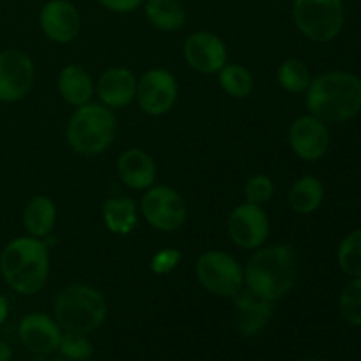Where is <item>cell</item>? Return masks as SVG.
Returning <instances> with one entry per match:
<instances>
[{
    "mask_svg": "<svg viewBox=\"0 0 361 361\" xmlns=\"http://www.w3.org/2000/svg\"><path fill=\"white\" fill-rule=\"evenodd\" d=\"M312 81L309 66L300 59H288L279 66L277 83L289 94H305Z\"/></svg>",
    "mask_w": 361,
    "mask_h": 361,
    "instance_id": "cell-25",
    "label": "cell"
},
{
    "mask_svg": "<svg viewBox=\"0 0 361 361\" xmlns=\"http://www.w3.org/2000/svg\"><path fill=\"white\" fill-rule=\"evenodd\" d=\"M140 212L148 226L161 233H175L187 222V203L182 194L169 185H152L145 190Z\"/></svg>",
    "mask_w": 361,
    "mask_h": 361,
    "instance_id": "cell-8",
    "label": "cell"
},
{
    "mask_svg": "<svg viewBox=\"0 0 361 361\" xmlns=\"http://www.w3.org/2000/svg\"><path fill=\"white\" fill-rule=\"evenodd\" d=\"M102 222L116 236H127L137 228L140 214L133 197H109L102 204Z\"/></svg>",
    "mask_w": 361,
    "mask_h": 361,
    "instance_id": "cell-21",
    "label": "cell"
},
{
    "mask_svg": "<svg viewBox=\"0 0 361 361\" xmlns=\"http://www.w3.org/2000/svg\"><path fill=\"white\" fill-rule=\"evenodd\" d=\"M145 18L161 32H176L185 25L187 9L180 0H145Z\"/></svg>",
    "mask_w": 361,
    "mask_h": 361,
    "instance_id": "cell-23",
    "label": "cell"
},
{
    "mask_svg": "<svg viewBox=\"0 0 361 361\" xmlns=\"http://www.w3.org/2000/svg\"><path fill=\"white\" fill-rule=\"evenodd\" d=\"M305 106L324 123L349 122L361 113V78L348 71H328L312 78Z\"/></svg>",
    "mask_w": 361,
    "mask_h": 361,
    "instance_id": "cell-2",
    "label": "cell"
},
{
    "mask_svg": "<svg viewBox=\"0 0 361 361\" xmlns=\"http://www.w3.org/2000/svg\"><path fill=\"white\" fill-rule=\"evenodd\" d=\"M298 279V261L291 245H263L252 252L243 267V282L250 293L268 302H277L291 293Z\"/></svg>",
    "mask_w": 361,
    "mask_h": 361,
    "instance_id": "cell-1",
    "label": "cell"
},
{
    "mask_svg": "<svg viewBox=\"0 0 361 361\" xmlns=\"http://www.w3.org/2000/svg\"><path fill=\"white\" fill-rule=\"evenodd\" d=\"M13 358V349L7 342L0 341V361H11Z\"/></svg>",
    "mask_w": 361,
    "mask_h": 361,
    "instance_id": "cell-33",
    "label": "cell"
},
{
    "mask_svg": "<svg viewBox=\"0 0 361 361\" xmlns=\"http://www.w3.org/2000/svg\"><path fill=\"white\" fill-rule=\"evenodd\" d=\"M187 66L200 74H217L228 63V46L217 34L197 30L183 42Z\"/></svg>",
    "mask_w": 361,
    "mask_h": 361,
    "instance_id": "cell-13",
    "label": "cell"
},
{
    "mask_svg": "<svg viewBox=\"0 0 361 361\" xmlns=\"http://www.w3.org/2000/svg\"><path fill=\"white\" fill-rule=\"evenodd\" d=\"M194 271L201 288L219 298H233L245 286L243 267L235 256L224 250L212 249L201 254Z\"/></svg>",
    "mask_w": 361,
    "mask_h": 361,
    "instance_id": "cell-7",
    "label": "cell"
},
{
    "mask_svg": "<svg viewBox=\"0 0 361 361\" xmlns=\"http://www.w3.org/2000/svg\"><path fill=\"white\" fill-rule=\"evenodd\" d=\"M324 201V183L316 175H303L288 192V203L298 215H312Z\"/></svg>",
    "mask_w": 361,
    "mask_h": 361,
    "instance_id": "cell-22",
    "label": "cell"
},
{
    "mask_svg": "<svg viewBox=\"0 0 361 361\" xmlns=\"http://www.w3.org/2000/svg\"><path fill=\"white\" fill-rule=\"evenodd\" d=\"M116 173H118L120 182L130 190L145 192L152 185H155V180H157L155 161L150 154L141 148H129L122 152L116 159Z\"/></svg>",
    "mask_w": 361,
    "mask_h": 361,
    "instance_id": "cell-18",
    "label": "cell"
},
{
    "mask_svg": "<svg viewBox=\"0 0 361 361\" xmlns=\"http://www.w3.org/2000/svg\"><path fill=\"white\" fill-rule=\"evenodd\" d=\"M303 361H321V360H316V358H309V360H303Z\"/></svg>",
    "mask_w": 361,
    "mask_h": 361,
    "instance_id": "cell-35",
    "label": "cell"
},
{
    "mask_svg": "<svg viewBox=\"0 0 361 361\" xmlns=\"http://www.w3.org/2000/svg\"><path fill=\"white\" fill-rule=\"evenodd\" d=\"M109 307L104 295L88 284L60 289L53 303V317L62 331L90 335L104 324Z\"/></svg>",
    "mask_w": 361,
    "mask_h": 361,
    "instance_id": "cell-4",
    "label": "cell"
},
{
    "mask_svg": "<svg viewBox=\"0 0 361 361\" xmlns=\"http://www.w3.org/2000/svg\"><path fill=\"white\" fill-rule=\"evenodd\" d=\"M288 141L293 154L298 159L305 162L319 161L326 155L331 143L328 123L310 113L298 116L289 126Z\"/></svg>",
    "mask_w": 361,
    "mask_h": 361,
    "instance_id": "cell-12",
    "label": "cell"
},
{
    "mask_svg": "<svg viewBox=\"0 0 361 361\" xmlns=\"http://www.w3.org/2000/svg\"><path fill=\"white\" fill-rule=\"evenodd\" d=\"M20 341L28 351L35 355H51L59 348L62 328L55 317L44 312H30L20 321L18 326Z\"/></svg>",
    "mask_w": 361,
    "mask_h": 361,
    "instance_id": "cell-16",
    "label": "cell"
},
{
    "mask_svg": "<svg viewBox=\"0 0 361 361\" xmlns=\"http://www.w3.org/2000/svg\"><path fill=\"white\" fill-rule=\"evenodd\" d=\"M56 351L67 361H88L94 356V344L90 342L88 335L62 331Z\"/></svg>",
    "mask_w": 361,
    "mask_h": 361,
    "instance_id": "cell-28",
    "label": "cell"
},
{
    "mask_svg": "<svg viewBox=\"0 0 361 361\" xmlns=\"http://www.w3.org/2000/svg\"><path fill=\"white\" fill-rule=\"evenodd\" d=\"M48 361H67L66 358H62V356H60V358H51V360H48Z\"/></svg>",
    "mask_w": 361,
    "mask_h": 361,
    "instance_id": "cell-34",
    "label": "cell"
},
{
    "mask_svg": "<svg viewBox=\"0 0 361 361\" xmlns=\"http://www.w3.org/2000/svg\"><path fill=\"white\" fill-rule=\"evenodd\" d=\"M228 235L231 242L243 250H256L263 247L270 236V217L267 210L243 201L229 214Z\"/></svg>",
    "mask_w": 361,
    "mask_h": 361,
    "instance_id": "cell-11",
    "label": "cell"
},
{
    "mask_svg": "<svg viewBox=\"0 0 361 361\" xmlns=\"http://www.w3.org/2000/svg\"><path fill=\"white\" fill-rule=\"evenodd\" d=\"M116 136V116L101 102H88L74 109L67 122L69 147L85 157H95L108 150Z\"/></svg>",
    "mask_w": 361,
    "mask_h": 361,
    "instance_id": "cell-5",
    "label": "cell"
},
{
    "mask_svg": "<svg viewBox=\"0 0 361 361\" xmlns=\"http://www.w3.org/2000/svg\"><path fill=\"white\" fill-rule=\"evenodd\" d=\"M7 316H9V302H7L6 296L0 295V326L6 323Z\"/></svg>",
    "mask_w": 361,
    "mask_h": 361,
    "instance_id": "cell-32",
    "label": "cell"
},
{
    "mask_svg": "<svg viewBox=\"0 0 361 361\" xmlns=\"http://www.w3.org/2000/svg\"><path fill=\"white\" fill-rule=\"evenodd\" d=\"M56 224V204L51 197L37 194L23 210V228L28 236L46 240Z\"/></svg>",
    "mask_w": 361,
    "mask_h": 361,
    "instance_id": "cell-20",
    "label": "cell"
},
{
    "mask_svg": "<svg viewBox=\"0 0 361 361\" xmlns=\"http://www.w3.org/2000/svg\"><path fill=\"white\" fill-rule=\"evenodd\" d=\"M180 261H182V252L175 247H166V249L157 250L150 257V271L157 277H164V275H169L173 270H176Z\"/></svg>",
    "mask_w": 361,
    "mask_h": 361,
    "instance_id": "cell-30",
    "label": "cell"
},
{
    "mask_svg": "<svg viewBox=\"0 0 361 361\" xmlns=\"http://www.w3.org/2000/svg\"><path fill=\"white\" fill-rule=\"evenodd\" d=\"M137 78L129 67H109L99 76L95 94L99 102L109 109H123L136 101Z\"/></svg>",
    "mask_w": 361,
    "mask_h": 361,
    "instance_id": "cell-15",
    "label": "cell"
},
{
    "mask_svg": "<svg viewBox=\"0 0 361 361\" xmlns=\"http://www.w3.org/2000/svg\"><path fill=\"white\" fill-rule=\"evenodd\" d=\"M49 247L46 240L18 236L0 252V274L18 295L32 296L41 291L49 277Z\"/></svg>",
    "mask_w": 361,
    "mask_h": 361,
    "instance_id": "cell-3",
    "label": "cell"
},
{
    "mask_svg": "<svg viewBox=\"0 0 361 361\" xmlns=\"http://www.w3.org/2000/svg\"><path fill=\"white\" fill-rule=\"evenodd\" d=\"M231 300L236 310L235 328L243 337L259 335L264 330V326L270 323L275 312V302L259 298L254 293H250L245 286Z\"/></svg>",
    "mask_w": 361,
    "mask_h": 361,
    "instance_id": "cell-17",
    "label": "cell"
},
{
    "mask_svg": "<svg viewBox=\"0 0 361 361\" xmlns=\"http://www.w3.org/2000/svg\"><path fill=\"white\" fill-rule=\"evenodd\" d=\"M275 194V183L268 175H254L250 176L243 187V201L250 204H257V207H264L268 201L274 197Z\"/></svg>",
    "mask_w": 361,
    "mask_h": 361,
    "instance_id": "cell-29",
    "label": "cell"
},
{
    "mask_svg": "<svg viewBox=\"0 0 361 361\" xmlns=\"http://www.w3.org/2000/svg\"><path fill=\"white\" fill-rule=\"evenodd\" d=\"M35 81L34 60L25 51L7 48L0 51V102L13 104L30 94Z\"/></svg>",
    "mask_w": 361,
    "mask_h": 361,
    "instance_id": "cell-10",
    "label": "cell"
},
{
    "mask_svg": "<svg viewBox=\"0 0 361 361\" xmlns=\"http://www.w3.org/2000/svg\"><path fill=\"white\" fill-rule=\"evenodd\" d=\"M56 88L63 102L73 108L88 104L95 95L94 78L80 63H67L66 67H62L56 78Z\"/></svg>",
    "mask_w": 361,
    "mask_h": 361,
    "instance_id": "cell-19",
    "label": "cell"
},
{
    "mask_svg": "<svg viewBox=\"0 0 361 361\" xmlns=\"http://www.w3.org/2000/svg\"><path fill=\"white\" fill-rule=\"evenodd\" d=\"M291 16L303 37L312 42H331L345 23L342 0H293Z\"/></svg>",
    "mask_w": 361,
    "mask_h": 361,
    "instance_id": "cell-6",
    "label": "cell"
},
{
    "mask_svg": "<svg viewBox=\"0 0 361 361\" xmlns=\"http://www.w3.org/2000/svg\"><path fill=\"white\" fill-rule=\"evenodd\" d=\"M39 28L56 44H69L81 32V14L71 0H48L39 11Z\"/></svg>",
    "mask_w": 361,
    "mask_h": 361,
    "instance_id": "cell-14",
    "label": "cell"
},
{
    "mask_svg": "<svg viewBox=\"0 0 361 361\" xmlns=\"http://www.w3.org/2000/svg\"><path fill=\"white\" fill-rule=\"evenodd\" d=\"M222 92L233 99H247L254 92V76L242 63H226L217 73Z\"/></svg>",
    "mask_w": 361,
    "mask_h": 361,
    "instance_id": "cell-24",
    "label": "cell"
},
{
    "mask_svg": "<svg viewBox=\"0 0 361 361\" xmlns=\"http://www.w3.org/2000/svg\"><path fill=\"white\" fill-rule=\"evenodd\" d=\"M104 9L116 14H129L145 4V0H97Z\"/></svg>",
    "mask_w": 361,
    "mask_h": 361,
    "instance_id": "cell-31",
    "label": "cell"
},
{
    "mask_svg": "<svg viewBox=\"0 0 361 361\" xmlns=\"http://www.w3.org/2000/svg\"><path fill=\"white\" fill-rule=\"evenodd\" d=\"M342 2H345V0H342Z\"/></svg>",
    "mask_w": 361,
    "mask_h": 361,
    "instance_id": "cell-36",
    "label": "cell"
},
{
    "mask_svg": "<svg viewBox=\"0 0 361 361\" xmlns=\"http://www.w3.org/2000/svg\"><path fill=\"white\" fill-rule=\"evenodd\" d=\"M178 81L171 71L154 67L137 80L136 102L148 116H164L178 101Z\"/></svg>",
    "mask_w": 361,
    "mask_h": 361,
    "instance_id": "cell-9",
    "label": "cell"
},
{
    "mask_svg": "<svg viewBox=\"0 0 361 361\" xmlns=\"http://www.w3.org/2000/svg\"><path fill=\"white\" fill-rule=\"evenodd\" d=\"M338 314L349 326L361 328V277H355L342 288Z\"/></svg>",
    "mask_w": 361,
    "mask_h": 361,
    "instance_id": "cell-27",
    "label": "cell"
},
{
    "mask_svg": "<svg viewBox=\"0 0 361 361\" xmlns=\"http://www.w3.org/2000/svg\"><path fill=\"white\" fill-rule=\"evenodd\" d=\"M337 264L348 277H361V228L348 233L338 243Z\"/></svg>",
    "mask_w": 361,
    "mask_h": 361,
    "instance_id": "cell-26",
    "label": "cell"
}]
</instances>
